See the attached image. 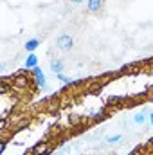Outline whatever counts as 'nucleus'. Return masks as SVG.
<instances>
[{"label":"nucleus","instance_id":"f03ea898","mask_svg":"<svg viewBox=\"0 0 153 155\" xmlns=\"http://www.w3.org/2000/svg\"><path fill=\"white\" fill-rule=\"evenodd\" d=\"M33 155H50L52 153V144L49 141H40L36 146H33Z\"/></svg>","mask_w":153,"mask_h":155},{"label":"nucleus","instance_id":"f8f14e48","mask_svg":"<svg viewBox=\"0 0 153 155\" xmlns=\"http://www.w3.org/2000/svg\"><path fill=\"white\" fill-rule=\"evenodd\" d=\"M146 146H148V148H153V137L148 141V144H146Z\"/></svg>","mask_w":153,"mask_h":155},{"label":"nucleus","instance_id":"7ed1b4c3","mask_svg":"<svg viewBox=\"0 0 153 155\" xmlns=\"http://www.w3.org/2000/svg\"><path fill=\"white\" fill-rule=\"evenodd\" d=\"M56 43L61 51H70L74 47V38H72V35H61Z\"/></svg>","mask_w":153,"mask_h":155},{"label":"nucleus","instance_id":"6e6552de","mask_svg":"<svg viewBox=\"0 0 153 155\" xmlns=\"http://www.w3.org/2000/svg\"><path fill=\"white\" fill-rule=\"evenodd\" d=\"M132 121H133L135 124H144V121H146V112H137Z\"/></svg>","mask_w":153,"mask_h":155},{"label":"nucleus","instance_id":"0eeeda50","mask_svg":"<svg viewBox=\"0 0 153 155\" xmlns=\"http://www.w3.org/2000/svg\"><path fill=\"white\" fill-rule=\"evenodd\" d=\"M38 45H40V40H29L27 43H25V49H27V52H34L36 49H38Z\"/></svg>","mask_w":153,"mask_h":155},{"label":"nucleus","instance_id":"1a4fd4ad","mask_svg":"<svg viewBox=\"0 0 153 155\" xmlns=\"http://www.w3.org/2000/svg\"><path fill=\"white\" fill-rule=\"evenodd\" d=\"M121 141H122V135L121 134H112V135L106 137V143L108 144H115V143H121Z\"/></svg>","mask_w":153,"mask_h":155},{"label":"nucleus","instance_id":"ddd939ff","mask_svg":"<svg viewBox=\"0 0 153 155\" xmlns=\"http://www.w3.org/2000/svg\"><path fill=\"white\" fill-rule=\"evenodd\" d=\"M150 121H151V126H153V114H150Z\"/></svg>","mask_w":153,"mask_h":155},{"label":"nucleus","instance_id":"20e7f679","mask_svg":"<svg viewBox=\"0 0 153 155\" xmlns=\"http://www.w3.org/2000/svg\"><path fill=\"white\" fill-rule=\"evenodd\" d=\"M103 5H105V0H86V11L92 15L99 13L103 9Z\"/></svg>","mask_w":153,"mask_h":155},{"label":"nucleus","instance_id":"9b49d317","mask_svg":"<svg viewBox=\"0 0 153 155\" xmlns=\"http://www.w3.org/2000/svg\"><path fill=\"white\" fill-rule=\"evenodd\" d=\"M70 4H74V5H79V4H83V0H69Z\"/></svg>","mask_w":153,"mask_h":155},{"label":"nucleus","instance_id":"423d86ee","mask_svg":"<svg viewBox=\"0 0 153 155\" xmlns=\"http://www.w3.org/2000/svg\"><path fill=\"white\" fill-rule=\"evenodd\" d=\"M25 67H27V69H34V67H38V58H36L33 52H31L29 58L25 60Z\"/></svg>","mask_w":153,"mask_h":155},{"label":"nucleus","instance_id":"39448f33","mask_svg":"<svg viewBox=\"0 0 153 155\" xmlns=\"http://www.w3.org/2000/svg\"><path fill=\"white\" fill-rule=\"evenodd\" d=\"M63 69H65V65H63V61L61 60H52L50 61V71L58 76V74H63Z\"/></svg>","mask_w":153,"mask_h":155},{"label":"nucleus","instance_id":"9d476101","mask_svg":"<svg viewBox=\"0 0 153 155\" xmlns=\"http://www.w3.org/2000/svg\"><path fill=\"white\" fill-rule=\"evenodd\" d=\"M121 101H122L121 97H115V96H112V97L108 99V105H121Z\"/></svg>","mask_w":153,"mask_h":155},{"label":"nucleus","instance_id":"f257e3e1","mask_svg":"<svg viewBox=\"0 0 153 155\" xmlns=\"http://www.w3.org/2000/svg\"><path fill=\"white\" fill-rule=\"evenodd\" d=\"M31 81H33V76H27L25 72H18L16 76H11L13 88H18V90H25V88H29Z\"/></svg>","mask_w":153,"mask_h":155},{"label":"nucleus","instance_id":"4468645a","mask_svg":"<svg viewBox=\"0 0 153 155\" xmlns=\"http://www.w3.org/2000/svg\"><path fill=\"white\" fill-rule=\"evenodd\" d=\"M24 155H33V152H25Z\"/></svg>","mask_w":153,"mask_h":155}]
</instances>
